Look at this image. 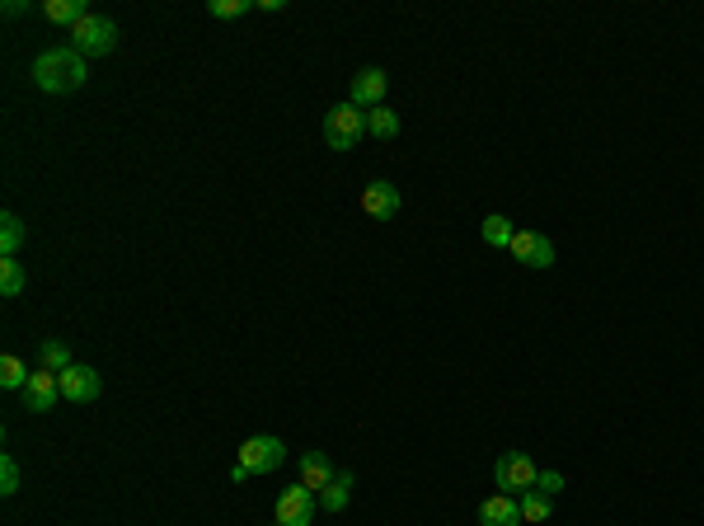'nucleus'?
<instances>
[{
	"mask_svg": "<svg viewBox=\"0 0 704 526\" xmlns=\"http://www.w3.org/2000/svg\"><path fill=\"white\" fill-rule=\"evenodd\" d=\"M320 503H324V512H343V508H348V503H352V475H348V470H338V480L320 494Z\"/></svg>",
	"mask_w": 704,
	"mask_h": 526,
	"instance_id": "nucleus-20",
	"label": "nucleus"
},
{
	"mask_svg": "<svg viewBox=\"0 0 704 526\" xmlns=\"http://www.w3.org/2000/svg\"><path fill=\"white\" fill-rule=\"evenodd\" d=\"M38 367H47V372L62 376L66 367H76V362H71V353H66L62 339H43V343H38Z\"/></svg>",
	"mask_w": 704,
	"mask_h": 526,
	"instance_id": "nucleus-16",
	"label": "nucleus"
},
{
	"mask_svg": "<svg viewBox=\"0 0 704 526\" xmlns=\"http://www.w3.org/2000/svg\"><path fill=\"white\" fill-rule=\"evenodd\" d=\"M296 475H301V484H306L310 494H324V489L338 480L334 461H329L324 451H301V461H296Z\"/></svg>",
	"mask_w": 704,
	"mask_h": 526,
	"instance_id": "nucleus-12",
	"label": "nucleus"
},
{
	"mask_svg": "<svg viewBox=\"0 0 704 526\" xmlns=\"http://www.w3.org/2000/svg\"><path fill=\"white\" fill-rule=\"evenodd\" d=\"M362 137H367V113L357 109V104H334V109L324 113V141H329V151H352Z\"/></svg>",
	"mask_w": 704,
	"mask_h": 526,
	"instance_id": "nucleus-4",
	"label": "nucleus"
},
{
	"mask_svg": "<svg viewBox=\"0 0 704 526\" xmlns=\"http://www.w3.org/2000/svg\"><path fill=\"white\" fill-rule=\"evenodd\" d=\"M0 494L5 498L19 494V461L15 456H0Z\"/></svg>",
	"mask_w": 704,
	"mask_h": 526,
	"instance_id": "nucleus-24",
	"label": "nucleus"
},
{
	"mask_svg": "<svg viewBox=\"0 0 704 526\" xmlns=\"http://www.w3.org/2000/svg\"><path fill=\"white\" fill-rule=\"evenodd\" d=\"M367 132L371 137H381V141L399 137V113L390 109V104H376V109L367 113Z\"/></svg>",
	"mask_w": 704,
	"mask_h": 526,
	"instance_id": "nucleus-17",
	"label": "nucleus"
},
{
	"mask_svg": "<svg viewBox=\"0 0 704 526\" xmlns=\"http://www.w3.org/2000/svg\"><path fill=\"white\" fill-rule=\"evenodd\" d=\"M43 15L52 19L57 29H66V33H71V29H76V24H80V19L90 15V5H85V0H47V5H43Z\"/></svg>",
	"mask_w": 704,
	"mask_h": 526,
	"instance_id": "nucleus-14",
	"label": "nucleus"
},
{
	"mask_svg": "<svg viewBox=\"0 0 704 526\" xmlns=\"http://www.w3.org/2000/svg\"><path fill=\"white\" fill-rule=\"evenodd\" d=\"M29 76H33V85H38L43 94H71V90L85 85L90 71H85V57H80L76 47H47V52L33 57Z\"/></svg>",
	"mask_w": 704,
	"mask_h": 526,
	"instance_id": "nucleus-1",
	"label": "nucleus"
},
{
	"mask_svg": "<svg viewBox=\"0 0 704 526\" xmlns=\"http://www.w3.org/2000/svg\"><path fill=\"white\" fill-rule=\"evenodd\" d=\"M536 489H540V494H559V489H564V475H559V470H540V475H536Z\"/></svg>",
	"mask_w": 704,
	"mask_h": 526,
	"instance_id": "nucleus-25",
	"label": "nucleus"
},
{
	"mask_svg": "<svg viewBox=\"0 0 704 526\" xmlns=\"http://www.w3.org/2000/svg\"><path fill=\"white\" fill-rule=\"evenodd\" d=\"M29 367H24V357H15V353H5L0 357V386L5 390H24L29 386Z\"/></svg>",
	"mask_w": 704,
	"mask_h": 526,
	"instance_id": "nucleus-21",
	"label": "nucleus"
},
{
	"mask_svg": "<svg viewBox=\"0 0 704 526\" xmlns=\"http://www.w3.org/2000/svg\"><path fill=\"white\" fill-rule=\"evenodd\" d=\"M19 395H24V409H29V414H47L52 404L62 400V381H57V372L38 367V372L29 376V386L19 390Z\"/></svg>",
	"mask_w": 704,
	"mask_h": 526,
	"instance_id": "nucleus-9",
	"label": "nucleus"
},
{
	"mask_svg": "<svg viewBox=\"0 0 704 526\" xmlns=\"http://www.w3.org/2000/svg\"><path fill=\"white\" fill-rule=\"evenodd\" d=\"M479 526H521V498L517 494H493L479 503Z\"/></svg>",
	"mask_w": 704,
	"mask_h": 526,
	"instance_id": "nucleus-13",
	"label": "nucleus"
},
{
	"mask_svg": "<svg viewBox=\"0 0 704 526\" xmlns=\"http://www.w3.org/2000/svg\"><path fill=\"white\" fill-rule=\"evenodd\" d=\"M24 240H29V226H24L15 212H5V217H0V254L15 259L19 249H24Z\"/></svg>",
	"mask_w": 704,
	"mask_h": 526,
	"instance_id": "nucleus-15",
	"label": "nucleus"
},
{
	"mask_svg": "<svg viewBox=\"0 0 704 526\" xmlns=\"http://www.w3.org/2000/svg\"><path fill=\"white\" fill-rule=\"evenodd\" d=\"M315 503H320V494H310L306 484L296 480L291 489H282V494H277L273 522L277 526H310V517H315Z\"/></svg>",
	"mask_w": 704,
	"mask_h": 526,
	"instance_id": "nucleus-6",
	"label": "nucleus"
},
{
	"mask_svg": "<svg viewBox=\"0 0 704 526\" xmlns=\"http://www.w3.org/2000/svg\"><path fill=\"white\" fill-rule=\"evenodd\" d=\"M385 90H390V76H385L381 66H362V71L352 76L348 104H357L362 113H371L376 104H385Z\"/></svg>",
	"mask_w": 704,
	"mask_h": 526,
	"instance_id": "nucleus-7",
	"label": "nucleus"
},
{
	"mask_svg": "<svg viewBox=\"0 0 704 526\" xmlns=\"http://www.w3.org/2000/svg\"><path fill=\"white\" fill-rule=\"evenodd\" d=\"M57 381H62V400H71V404H94L104 395V376L94 372V367H80V362L66 367Z\"/></svg>",
	"mask_w": 704,
	"mask_h": 526,
	"instance_id": "nucleus-8",
	"label": "nucleus"
},
{
	"mask_svg": "<svg viewBox=\"0 0 704 526\" xmlns=\"http://www.w3.org/2000/svg\"><path fill=\"white\" fill-rule=\"evenodd\" d=\"M254 10V0H207V15L212 19H240Z\"/></svg>",
	"mask_w": 704,
	"mask_h": 526,
	"instance_id": "nucleus-23",
	"label": "nucleus"
},
{
	"mask_svg": "<svg viewBox=\"0 0 704 526\" xmlns=\"http://www.w3.org/2000/svg\"><path fill=\"white\" fill-rule=\"evenodd\" d=\"M282 461H287V442H282V437H273V433L249 437L245 447H240V461L230 465V480L245 484L249 475H273Z\"/></svg>",
	"mask_w": 704,
	"mask_h": 526,
	"instance_id": "nucleus-2",
	"label": "nucleus"
},
{
	"mask_svg": "<svg viewBox=\"0 0 704 526\" xmlns=\"http://www.w3.org/2000/svg\"><path fill=\"white\" fill-rule=\"evenodd\" d=\"M536 461L526 456V451H503L498 456V465H493V480H498V489L503 494H526V489H536Z\"/></svg>",
	"mask_w": 704,
	"mask_h": 526,
	"instance_id": "nucleus-5",
	"label": "nucleus"
},
{
	"mask_svg": "<svg viewBox=\"0 0 704 526\" xmlns=\"http://www.w3.org/2000/svg\"><path fill=\"white\" fill-rule=\"evenodd\" d=\"M399 188L390 184V179H376V184H367L362 188V212L367 217H376V221H395L399 217Z\"/></svg>",
	"mask_w": 704,
	"mask_h": 526,
	"instance_id": "nucleus-11",
	"label": "nucleus"
},
{
	"mask_svg": "<svg viewBox=\"0 0 704 526\" xmlns=\"http://www.w3.org/2000/svg\"><path fill=\"white\" fill-rule=\"evenodd\" d=\"M66 47H76L80 57H108L118 47V24L104 15H85L76 29L66 33Z\"/></svg>",
	"mask_w": 704,
	"mask_h": 526,
	"instance_id": "nucleus-3",
	"label": "nucleus"
},
{
	"mask_svg": "<svg viewBox=\"0 0 704 526\" xmlns=\"http://www.w3.org/2000/svg\"><path fill=\"white\" fill-rule=\"evenodd\" d=\"M512 254H517V263H526V268H554V240L540 231H517L512 235Z\"/></svg>",
	"mask_w": 704,
	"mask_h": 526,
	"instance_id": "nucleus-10",
	"label": "nucleus"
},
{
	"mask_svg": "<svg viewBox=\"0 0 704 526\" xmlns=\"http://www.w3.org/2000/svg\"><path fill=\"white\" fill-rule=\"evenodd\" d=\"M29 287V273H24V263L19 259H0V296L10 301V296H19Z\"/></svg>",
	"mask_w": 704,
	"mask_h": 526,
	"instance_id": "nucleus-18",
	"label": "nucleus"
},
{
	"mask_svg": "<svg viewBox=\"0 0 704 526\" xmlns=\"http://www.w3.org/2000/svg\"><path fill=\"white\" fill-rule=\"evenodd\" d=\"M479 235H484V245L507 249V245H512V235H517V226H512V221H507V217H498V212H493V217H484V226H479Z\"/></svg>",
	"mask_w": 704,
	"mask_h": 526,
	"instance_id": "nucleus-19",
	"label": "nucleus"
},
{
	"mask_svg": "<svg viewBox=\"0 0 704 526\" xmlns=\"http://www.w3.org/2000/svg\"><path fill=\"white\" fill-rule=\"evenodd\" d=\"M517 498H521V522H545V517H550V503H554L550 494L526 489V494H517Z\"/></svg>",
	"mask_w": 704,
	"mask_h": 526,
	"instance_id": "nucleus-22",
	"label": "nucleus"
}]
</instances>
